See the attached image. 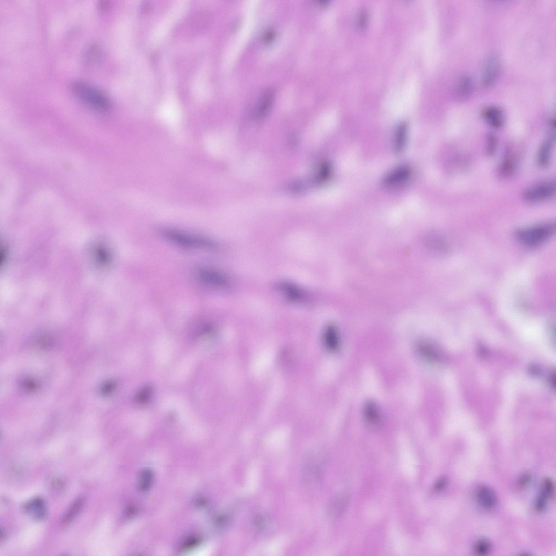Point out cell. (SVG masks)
I'll return each mask as SVG.
<instances>
[{"label":"cell","instance_id":"1","mask_svg":"<svg viewBox=\"0 0 556 556\" xmlns=\"http://www.w3.org/2000/svg\"><path fill=\"white\" fill-rule=\"evenodd\" d=\"M554 223H546L522 228L515 232L519 243L528 247H535L545 243L555 231Z\"/></svg>","mask_w":556,"mask_h":556},{"label":"cell","instance_id":"2","mask_svg":"<svg viewBox=\"0 0 556 556\" xmlns=\"http://www.w3.org/2000/svg\"><path fill=\"white\" fill-rule=\"evenodd\" d=\"M163 235L171 243L186 248L212 250L216 247L214 241L209 239L179 230H167Z\"/></svg>","mask_w":556,"mask_h":556},{"label":"cell","instance_id":"3","mask_svg":"<svg viewBox=\"0 0 556 556\" xmlns=\"http://www.w3.org/2000/svg\"><path fill=\"white\" fill-rule=\"evenodd\" d=\"M72 89L76 96L95 109L105 111L111 108V101L107 95L90 84L75 82Z\"/></svg>","mask_w":556,"mask_h":556},{"label":"cell","instance_id":"4","mask_svg":"<svg viewBox=\"0 0 556 556\" xmlns=\"http://www.w3.org/2000/svg\"><path fill=\"white\" fill-rule=\"evenodd\" d=\"M522 155V149L518 144L508 146L498 167L499 176L508 179L516 173Z\"/></svg>","mask_w":556,"mask_h":556},{"label":"cell","instance_id":"5","mask_svg":"<svg viewBox=\"0 0 556 556\" xmlns=\"http://www.w3.org/2000/svg\"><path fill=\"white\" fill-rule=\"evenodd\" d=\"M554 181H546L526 189L523 198L530 203L540 202L550 199L555 194Z\"/></svg>","mask_w":556,"mask_h":556},{"label":"cell","instance_id":"6","mask_svg":"<svg viewBox=\"0 0 556 556\" xmlns=\"http://www.w3.org/2000/svg\"><path fill=\"white\" fill-rule=\"evenodd\" d=\"M196 274L201 283L208 287L223 289L230 286L229 277L217 270L207 267L201 268L197 270Z\"/></svg>","mask_w":556,"mask_h":556},{"label":"cell","instance_id":"7","mask_svg":"<svg viewBox=\"0 0 556 556\" xmlns=\"http://www.w3.org/2000/svg\"><path fill=\"white\" fill-rule=\"evenodd\" d=\"M412 174L411 168L408 165L398 166L386 175L383 184L389 188L403 185L410 179Z\"/></svg>","mask_w":556,"mask_h":556},{"label":"cell","instance_id":"8","mask_svg":"<svg viewBox=\"0 0 556 556\" xmlns=\"http://www.w3.org/2000/svg\"><path fill=\"white\" fill-rule=\"evenodd\" d=\"M501 64L499 57L496 54L490 56L486 63L482 74V83L485 86L493 84L500 74Z\"/></svg>","mask_w":556,"mask_h":556},{"label":"cell","instance_id":"9","mask_svg":"<svg viewBox=\"0 0 556 556\" xmlns=\"http://www.w3.org/2000/svg\"><path fill=\"white\" fill-rule=\"evenodd\" d=\"M554 137V133H550V136L540 146L537 157V163L540 167H546L551 162Z\"/></svg>","mask_w":556,"mask_h":556},{"label":"cell","instance_id":"10","mask_svg":"<svg viewBox=\"0 0 556 556\" xmlns=\"http://www.w3.org/2000/svg\"><path fill=\"white\" fill-rule=\"evenodd\" d=\"M482 118L490 126L499 129L504 123V116L502 110L497 107L490 106L483 110Z\"/></svg>","mask_w":556,"mask_h":556},{"label":"cell","instance_id":"11","mask_svg":"<svg viewBox=\"0 0 556 556\" xmlns=\"http://www.w3.org/2000/svg\"><path fill=\"white\" fill-rule=\"evenodd\" d=\"M325 346L329 352H337L340 346L339 334L337 328L333 324L328 325L323 335Z\"/></svg>","mask_w":556,"mask_h":556},{"label":"cell","instance_id":"12","mask_svg":"<svg viewBox=\"0 0 556 556\" xmlns=\"http://www.w3.org/2000/svg\"><path fill=\"white\" fill-rule=\"evenodd\" d=\"M277 287L284 296L291 301L297 302L305 299L303 291L294 284L283 282L278 284Z\"/></svg>","mask_w":556,"mask_h":556},{"label":"cell","instance_id":"13","mask_svg":"<svg viewBox=\"0 0 556 556\" xmlns=\"http://www.w3.org/2000/svg\"><path fill=\"white\" fill-rule=\"evenodd\" d=\"M477 499L480 505L485 509L493 508L497 503V497L493 490L486 486L480 487L477 492Z\"/></svg>","mask_w":556,"mask_h":556},{"label":"cell","instance_id":"14","mask_svg":"<svg viewBox=\"0 0 556 556\" xmlns=\"http://www.w3.org/2000/svg\"><path fill=\"white\" fill-rule=\"evenodd\" d=\"M394 139V150L400 153L405 147L407 141L408 126L406 122H401L397 127L395 132Z\"/></svg>","mask_w":556,"mask_h":556},{"label":"cell","instance_id":"15","mask_svg":"<svg viewBox=\"0 0 556 556\" xmlns=\"http://www.w3.org/2000/svg\"><path fill=\"white\" fill-rule=\"evenodd\" d=\"M274 92L272 89H268L263 93L259 100L257 112V116L260 117L264 115L271 106L274 100Z\"/></svg>","mask_w":556,"mask_h":556},{"label":"cell","instance_id":"16","mask_svg":"<svg viewBox=\"0 0 556 556\" xmlns=\"http://www.w3.org/2000/svg\"><path fill=\"white\" fill-rule=\"evenodd\" d=\"M364 415L367 422L372 425H377L379 422L380 415L379 409L374 402H368L365 405Z\"/></svg>","mask_w":556,"mask_h":556},{"label":"cell","instance_id":"17","mask_svg":"<svg viewBox=\"0 0 556 556\" xmlns=\"http://www.w3.org/2000/svg\"><path fill=\"white\" fill-rule=\"evenodd\" d=\"M84 500L83 497H79L74 503H73L67 513L63 517L62 524L67 525L70 524L79 514L84 505Z\"/></svg>","mask_w":556,"mask_h":556},{"label":"cell","instance_id":"18","mask_svg":"<svg viewBox=\"0 0 556 556\" xmlns=\"http://www.w3.org/2000/svg\"><path fill=\"white\" fill-rule=\"evenodd\" d=\"M25 509L38 519L42 518L45 514L44 502L40 498H36L27 503Z\"/></svg>","mask_w":556,"mask_h":556},{"label":"cell","instance_id":"19","mask_svg":"<svg viewBox=\"0 0 556 556\" xmlns=\"http://www.w3.org/2000/svg\"><path fill=\"white\" fill-rule=\"evenodd\" d=\"M153 480V474L149 469L143 470L138 477V488L142 492L147 491L151 486Z\"/></svg>","mask_w":556,"mask_h":556},{"label":"cell","instance_id":"20","mask_svg":"<svg viewBox=\"0 0 556 556\" xmlns=\"http://www.w3.org/2000/svg\"><path fill=\"white\" fill-rule=\"evenodd\" d=\"M349 501V496L346 494H341L336 498L332 503L331 509L332 513L339 515L346 508Z\"/></svg>","mask_w":556,"mask_h":556},{"label":"cell","instance_id":"21","mask_svg":"<svg viewBox=\"0 0 556 556\" xmlns=\"http://www.w3.org/2000/svg\"><path fill=\"white\" fill-rule=\"evenodd\" d=\"M491 542L487 539L478 540L474 545V551L478 555L487 554L491 550Z\"/></svg>","mask_w":556,"mask_h":556},{"label":"cell","instance_id":"22","mask_svg":"<svg viewBox=\"0 0 556 556\" xmlns=\"http://www.w3.org/2000/svg\"><path fill=\"white\" fill-rule=\"evenodd\" d=\"M459 91L463 96L469 95L472 89V82L470 77H465L461 80L459 85Z\"/></svg>","mask_w":556,"mask_h":556},{"label":"cell","instance_id":"23","mask_svg":"<svg viewBox=\"0 0 556 556\" xmlns=\"http://www.w3.org/2000/svg\"><path fill=\"white\" fill-rule=\"evenodd\" d=\"M541 492L545 493L548 497H552L554 494V485L552 479L546 478L544 480Z\"/></svg>","mask_w":556,"mask_h":556},{"label":"cell","instance_id":"24","mask_svg":"<svg viewBox=\"0 0 556 556\" xmlns=\"http://www.w3.org/2000/svg\"><path fill=\"white\" fill-rule=\"evenodd\" d=\"M497 145V138L493 134H489L487 137V153L489 156L494 154L496 150Z\"/></svg>","mask_w":556,"mask_h":556},{"label":"cell","instance_id":"25","mask_svg":"<svg viewBox=\"0 0 556 556\" xmlns=\"http://www.w3.org/2000/svg\"><path fill=\"white\" fill-rule=\"evenodd\" d=\"M548 496L543 492H541L536 501V508L538 511H544L547 506Z\"/></svg>","mask_w":556,"mask_h":556},{"label":"cell","instance_id":"26","mask_svg":"<svg viewBox=\"0 0 556 556\" xmlns=\"http://www.w3.org/2000/svg\"><path fill=\"white\" fill-rule=\"evenodd\" d=\"M151 389L150 387H146L144 389L138 394L137 396L138 401L142 403L147 401L150 396L151 393Z\"/></svg>","mask_w":556,"mask_h":556},{"label":"cell","instance_id":"27","mask_svg":"<svg viewBox=\"0 0 556 556\" xmlns=\"http://www.w3.org/2000/svg\"><path fill=\"white\" fill-rule=\"evenodd\" d=\"M448 480L445 477H441L438 479L434 485V490L436 492H440L447 485Z\"/></svg>","mask_w":556,"mask_h":556},{"label":"cell","instance_id":"28","mask_svg":"<svg viewBox=\"0 0 556 556\" xmlns=\"http://www.w3.org/2000/svg\"><path fill=\"white\" fill-rule=\"evenodd\" d=\"M531 475L529 474H525L523 475L520 479V481H519V483H520L521 486H525L529 484L530 482L531 481Z\"/></svg>","mask_w":556,"mask_h":556}]
</instances>
